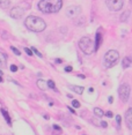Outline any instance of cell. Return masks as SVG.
Instances as JSON below:
<instances>
[{"label": "cell", "instance_id": "obj_1", "mask_svg": "<svg viewBox=\"0 0 132 135\" xmlns=\"http://www.w3.org/2000/svg\"><path fill=\"white\" fill-rule=\"evenodd\" d=\"M63 6V0H41L38 2V9L42 13H57Z\"/></svg>", "mask_w": 132, "mask_h": 135}, {"label": "cell", "instance_id": "obj_2", "mask_svg": "<svg viewBox=\"0 0 132 135\" xmlns=\"http://www.w3.org/2000/svg\"><path fill=\"white\" fill-rule=\"evenodd\" d=\"M25 24L29 30L34 31V32H42L45 30L47 28V23L43 19L38 17V16H34L30 15L25 20Z\"/></svg>", "mask_w": 132, "mask_h": 135}, {"label": "cell", "instance_id": "obj_3", "mask_svg": "<svg viewBox=\"0 0 132 135\" xmlns=\"http://www.w3.org/2000/svg\"><path fill=\"white\" fill-rule=\"evenodd\" d=\"M79 47L85 54L89 56L95 52V43L91 40L89 37H82L79 40Z\"/></svg>", "mask_w": 132, "mask_h": 135}, {"label": "cell", "instance_id": "obj_4", "mask_svg": "<svg viewBox=\"0 0 132 135\" xmlns=\"http://www.w3.org/2000/svg\"><path fill=\"white\" fill-rule=\"evenodd\" d=\"M118 59H119V53L116 50H109L108 52L104 54L103 58V65L106 68H111L117 64Z\"/></svg>", "mask_w": 132, "mask_h": 135}, {"label": "cell", "instance_id": "obj_5", "mask_svg": "<svg viewBox=\"0 0 132 135\" xmlns=\"http://www.w3.org/2000/svg\"><path fill=\"white\" fill-rule=\"evenodd\" d=\"M130 93H131V89H130V85H129L128 83H124V84L120 85L119 89H118V95H119L120 101L126 103L129 97H130Z\"/></svg>", "mask_w": 132, "mask_h": 135}, {"label": "cell", "instance_id": "obj_6", "mask_svg": "<svg viewBox=\"0 0 132 135\" xmlns=\"http://www.w3.org/2000/svg\"><path fill=\"white\" fill-rule=\"evenodd\" d=\"M106 5L112 12H117V10L122 9L124 5V0H106Z\"/></svg>", "mask_w": 132, "mask_h": 135}, {"label": "cell", "instance_id": "obj_7", "mask_svg": "<svg viewBox=\"0 0 132 135\" xmlns=\"http://www.w3.org/2000/svg\"><path fill=\"white\" fill-rule=\"evenodd\" d=\"M80 14H81V7L77 6V5L67 7V9H66V15L68 16V17H77V16H79Z\"/></svg>", "mask_w": 132, "mask_h": 135}, {"label": "cell", "instance_id": "obj_8", "mask_svg": "<svg viewBox=\"0 0 132 135\" xmlns=\"http://www.w3.org/2000/svg\"><path fill=\"white\" fill-rule=\"evenodd\" d=\"M9 15L13 19H21L23 15V9L21 7H13L9 12Z\"/></svg>", "mask_w": 132, "mask_h": 135}, {"label": "cell", "instance_id": "obj_9", "mask_svg": "<svg viewBox=\"0 0 132 135\" xmlns=\"http://www.w3.org/2000/svg\"><path fill=\"white\" fill-rule=\"evenodd\" d=\"M125 122L126 126L130 129H132V107H130L125 113Z\"/></svg>", "mask_w": 132, "mask_h": 135}, {"label": "cell", "instance_id": "obj_10", "mask_svg": "<svg viewBox=\"0 0 132 135\" xmlns=\"http://www.w3.org/2000/svg\"><path fill=\"white\" fill-rule=\"evenodd\" d=\"M68 88L71 89L72 91H74L75 94H78V95H81V94L83 93V87H80V85L71 84V85H68Z\"/></svg>", "mask_w": 132, "mask_h": 135}, {"label": "cell", "instance_id": "obj_11", "mask_svg": "<svg viewBox=\"0 0 132 135\" xmlns=\"http://www.w3.org/2000/svg\"><path fill=\"white\" fill-rule=\"evenodd\" d=\"M36 85L38 87V89H41V90H47L48 89V82H45V80H37L36 82Z\"/></svg>", "mask_w": 132, "mask_h": 135}, {"label": "cell", "instance_id": "obj_12", "mask_svg": "<svg viewBox=\"0 0 132 135\" xmlns=\"http://www.w3.org/2000/svg\"><path fill=\"white\" fill-rule=\"evenodd\" d=\"M6 66H7V56L0 51V67H6Z\"/></svg>", "mask_w": 132, "mask_h": 135}, {"label": "cell", "instance_id": "obj_13", "mask_svg": "<svg viewBox=\"0 0 132 135\" xmlns=\"http://www.w3.org/2000/svg\"><path fill=\"white\" fill-rule=\"evenodd\" d=\"M131 64H132V59H131V57H125V58L123 59L122 66H123V68L125 69V68H128V67H130V66H131Z\"/></svg>", "mask_w": 132, "mask_h": 135}, {"label": "cell", "instance_id": "obj_14", "mask_svg": "<svg viewBox=\"0 0 132 135\" xmlns=\"http://www.w3.org/2000/svg\"><path fill=\"white\" fill-rule=\"evenodd\" d=\"M1 113H2V115H4L5 120H6L7 122H8V125H9V126H12V120H10V117H9L8 112H7L5 109H1Z\"/></svg>", "mask_w": 132, "mask_h": 135}, {"label": "cell", "instance_id": "obj_15", "mask_svg": "<svg viewBox=\"0 0 132 135\" xmlns=\"http://www.w3.org/2000/svg\"><path fill=\"white\" fill-rule=\"evenodd\" d=\"M101 39H102L101 32H96V38H95V50H97V48L100 47V44H101Z\"/></svg>", "mask_w": 132, "mask_h": 135}, {"label": "cell", "instance_id": "obj_16", "mask_svg": "<svg viewBox=\"0 0 132 135\" xmlns=\"http://www.w3.org/2000/svg\"><path fill=\"white\" fill-rule=\"evenodd\" d=\"M94 114H95L96 117H100V118H101V117H103V115H104V112L102 111L100 107H95V109H94Z\"/></svg>", "mask_w": 132, "mask_h": 135}, {"label": "cell", "instance_id": "obj_17", "mask_svg": "<svg viewBox=\"0 0 132 135\" xmlns=\"http://www.w3.org/2000/svg\"><path fill=\"white\" fill-rule=\"evenodd\" d=\"M10 5V0H0V7L7 8Z\"/></svg>", "mask_w": 132, "mask_h": 135}, {"label": "cell", "instance_id": "obj_18", "mask_svg": "<svg viewBox=\"0 0 132 135\" xmlns=\"http://www.w3.org/2000/svg\"><path fill=\"white\" fill-rule=\"evenodd\" d=\"M129 14H130V10H126L125 13H123L122 16H120V21H122V22H124V21H126V20H128Z\"/></svg>", "mask_w": 132, "mask_h": 135}, {"label": "cell", "instance_id": "obj_19", "mask_svg": "<svg viewBox=\"0 0 132 135\" xmlns=\"http://www.w3.org/2000/svg\"><path fill=\"white\" fill-rule=\"evenodd\" d=\"M48 87L51 88V89H53V90H56V84H55V82H53L52 80L48 81Z\"/></svg>", "mask_w": 132, "mask_h": 135}, {"label": "cell", "instance_id": "obj_20", "mask_svg": "<svg viewBox=\"0 0 132 135\" xmlns=\"http://www.w3.org/2000/svg\"><path fill=\"white\" fill-rule=\"evenodd\" d=\"M116 121H117V127L119 128L120 127V122H122V118H120V115H116Z\"/></svg>", "mask_w": 132, "mask_h": 135}, {"label": "cell", "instance_id": "obj_21", "mask_svg": "<svg viewBox=\"0 0 132 135\" xmlns=\"http://www.w3.org/2000/svg\"><path fill=\"white\" fill-rule=\"evenodd\" d=\"M10 50H12L13 52H14V53H15V54H16V56H20V54H21V52H20V51L18 50L16 47H14V46H10Z\"/></svg>", "mask_w": 132, "mask_h": 135}, {"label": "cell", "instance_id": "obj_22", "mask_svg": "<svg viewBox=\"0 0 132 135\" xmlns=\"http://www.w3.org/2000/svg\"><path fill=\"white\" fill-rule=\"evenodd\" d=\"M31 51H33V52H35V53H36V54L38 56L39 58H42V57H43V56H42V53L39 52V51L37 50V48H35V47H31Z\"/></svg>", "mask_w": 132, "mask_h": 135}, {"label": "cell", "instance_id": "obj_23", "mask_svg": "<svg viewBox=\"0 0 132 135\" xmlns=\"http://www.w3.org/2000/svg\"><path fill=\"white\" fill-rule=\"evenodd\" d=\"M72 105H73L74 107H80V103L78 101H75V99H73L72 101Z\"/></svg>", "mask_w": 132, "mask_h": 135}, {"label": "cell", "instance_id": "obj_24", "mask_svg": "<svg viewBox=\"0 0 132 135\" xmlns=\"http://www.w3.org/2000/svg\"><path fill=\"white\" fill-rule=\"evenodd\" d=\"M10 71L12 72H18V66L16 65H12V66H10Z\"/></svg>", "mask_w": 132, "mask_h": 135}, {"label": "cell", "instance_id": "obj_25", "mask_svg": "<svg viewBox=\"0 0 132 135\" xmlns=\"http://www.w3.org/2000/svg\"><path fill=\"white\" fill-rule=\"evenodd\" d=\"M25 51H26V52H27V54H28V56H33V52H31V50H30V48H25Z\"/></svg>", "mask_w": 132, "mask_h": 135}, {"label": "cell", "instance_id": "obj_26", "mask_svg": "<svg viewBox=\"0 0 132 135\" xmlns=\"http://www.w3.org/2000/svg\"><path fill=\"white\" fill-rule=\"evenodd\" d=\"M72 69H73V68H72L71 66H66V67H65V72H67V73L72 72Z\"/></svg>", "mask_w": 132, "mask_h": 135}, {"label": "cell", "instance_id": "obj_27", "mask_svg": "<svg viewBox=\"0 0 132 135\" xmlns=\"http://www.w3.org/2000/svg\"><path fill=\"white\" fill-rule=\"evenodd\" d=\"M53 129H56V131H58V132H61V128L59 127L58 125H53Z\"/></svg>", "mask_w": 132, "mask_h": 135}, {"label": "cell", "instance_id": "obj_28", "mask_svg": "<svg viewBox=\"0 0 132 135\" xmlns=\"http://www.w3.org/2000/svg\"><path fill=\"white\" fill-rule=\"evenodd\" d=\"M106 115H107V117H109V118H111L112 117V112L108 111V112H106Z\"/></svg>", "mask_w": 132, "mask_h": 135}, {"label": "cell", "instance_id": "obj_29", "mask_svg": "<svg viewBox=\"0 0 132 135\" xmlns=\"http://www.w3.org/2000/svg\"><path fill=\"white\" fill-rule=\"evenodd\" d=\"M101 126H102V127H103V128H106L107 126H108V124L106 122V121H102V122H101Z\"/></svg>", "mask_w": 132, "mask_h": 135}, {"label": "cell", "instance_id": "obj_30", "mask_svg": "<svg viewBox=\"0 0 132 135\" xmlns=\"http://www.w3.org/2000/svg\"><path fill=\"white\" fill-rule=\"evenodd\" d=\"M67 107H68V110H70V111H71V112H72V113H73V114H74V113H75V111H74V110L72 109V107H70V106H67Z\"/></svg>", "mask_w": 132, "mask_h": 135}, {"label": "cell", "instance_id": "obj_31", "mask_svg": "<svg viewBox=\"0 0 132 135\" xmlns=\"http://www.w3.org/2000/svg\"><path fill=\"white\" fill-rule=\"evenodd\" d=\"M78 77H80V79H85V75H82V74H79V75H78Z\"/></svg>", "mask_w": 132, "mask_h": 135}, {"label": "cell", "instance_id": "obj_32", "mask_svg": "<svg viewBox=\"0 0 132 135\" xmlns=\"http://www.w3.org/2000/svg\"><path fill=\"white\" fill-rule=\"evenodd\" d=\"M112 102H114V99H112V97H111V96H110V97H109V103H110V104H111V103H112Z\"/></svg>", "mask_w": 132, "mask_h": 135}, {"label": "cell", "instance_id": "obj_33", "mask_svg": "<svg viewBox=\"0 0 132 135\" xmlns=\"http://www.w3.org/2000/svg\"><path fill=\"white\" fill-rule=\"evenodd\" d=\"M55 61H56V63H57V64H60V63H61V60H60V59H56Z\"/></svg>", "mask_w": 132, "mask_h": 135}, {"label": "cell", "instance_id": "obj_34", "mask_svg": "<svg viewBox=\"0 0 132 135\" xmlns=\"http://www.w3.org/2000/svg\"><path fill=\"white\" fill-rule=\"evenodd\" d=\"M2 81H4V80H2V77H1V75H0V83H1V82H2Z\"/></svg>", "mask_w": 132, "mask_h": 135}, {"label": "cell", "instance_id": "obj_35", "mask_svg": "<svg viewBox=\"0 0 132 135\" xmlns=\"http://www.w3.org/2000/svg\"><path fill=\"white\" fill-rule=\"evenodd\" d=\"M0 75H2V71H0Z\"/></svg>", "mask_w": 132, "mask_h": 135}]
</instances>
